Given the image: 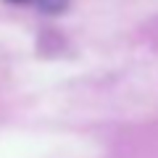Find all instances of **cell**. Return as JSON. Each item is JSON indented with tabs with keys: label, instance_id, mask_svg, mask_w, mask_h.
I'll use <instances>...</instances> for the list:
<instances>
[{
	"label": "cell",
	"instance_id": "obj_1",
	"mask_svg": "<svg viewBox=\"0 0 158 158\" xmlns=\"http://www.w3.org/2000/svg\"><path fill=\"white\" fill-rule=\"evenodd\" d=\"M8 3H27V0H8Z\"/></svg>",
	"mask_w": 158,
	"mask_h": 158
}]
</instances>
